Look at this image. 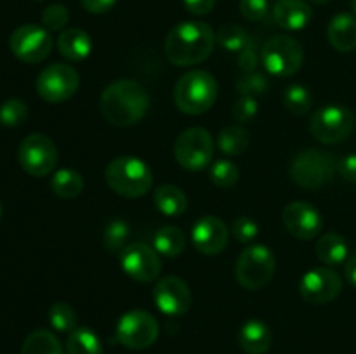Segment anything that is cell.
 Here are the masks:
<instances>
[{
  "label": "cell",
  "mask_w": 356,
  "mask_h": 354,
  "mask_svg": "<svg viewBox=\"0 0 356 354\" xmlns=\"http://www.w3.org/2000/svg\"><path fill=\"white\" fill-rule=\"evenodd\" d=\"M99 106L106 121L117 127H129L148 113V90L136 80H117L103 90Z\"/></svg>",
  "instance_id": "cell-1"
},
{
  "label": "cell",
  "mask_w": 356,
  "mask_h": 354,
  "mask_svg": "<svg viewBox=\"0 0 356 354\" xmlns=\"http://www.w3.org/2000/svg\"><path fill=\"white\" fill-rule=\"evenodd\" d=\"M216 45V33L207 23L183 21L169 31L163 44L167 59L176 66H191L205 61Z\"/></svg>",
  "instance_id": "cell-2"
},
{
  "label": "cell",
  "mask_w": 356,
  "mask_h": 354,
  "mask_svg": "<svg viewBox=\"0 0 356 354\" xmlns=\"http://www.w3.org/2000/svg\"><path fill=\"white\" fill-rule=\"evenodd\" d=\"M106 184L125 198L145 196L153 184V172L148 163L136 156H118L104 170Z\"/></svg>",
  "instance_id": "cell-3"
},
{
  "label": "cell",
  "mask_w": 356,
  "mask_h": 354,
  "mask_svg": "<svg viewBox=\"0 0 356 354\" xmlns=\"http://www.w3.org/2000/svg\"><path fill=\"white\" fill-rule=\"evenodd\" d=\"M218 99V82L204 69L188 71L174 87V103L183 113L202 115Z\"/></svg>",
  "instance_id": "cell-4"
},
{
  "label": "cell",
  "mask_w": 356,
  "mask_h": 354,
  "mask_svg": "<svg viewBox=\"0 0 356 354\" xmlns=\"http://www.w3.org/2000/svg\"><path fill=\"white\" fill-rule=\"evenodd\" d=\"M337 170V162L329 151L308 148L299 151L291 163V177L305 189H316L330 183Z\"/></svg>",
  "instance_id": "cell-5"
},
{
  "label": "cell",
  "mask_w": 356,
  "mask_h": 354,
  "mask_svg": "<svg viewBox=\"0 0 356 354\" xmlns=\"http://www.w3.org/2000/svg\"><path fill=\"white\" fill-rule=\"evenodd\" d=\"M277 267L273 252L266 245H249L236 260L235 276L247 290H261L271 281Z\"/></svg>",
  "instance_id": "cell-6"
},
{
  "label": "cell",
  "mask_w": 356,
  "mask_h": 354,
  "mask_svg": "<svg viewBox=\"0 0 356 354\" xmlns=\"http://www.w3.org/2000/svg\"><path fill=\"white\" fill-rule=\"evenodd\" d=\"M261 61L270 75L287 78L298 73L305 62V49L289 35L271 37L261 51Z\"/></svg>",
  "instance_id": "cell-7"
},
{
  "label": "cell",
  "mask_w": 356,
  "mask_h": 354,
  "mask_svg": "<svg viewBox=\"0 0 356 354\" xmlns=\"http://www.w3.org/2000/svg\"><path fill=\"white\" fill-rule=\"evenodd\" d=\"M355 128V115L339 104H327L316 110L309 120V130L323 144L346 141Z\"/></svg>",
  "instance_id": "cell-8"
},
{
  "label": "cell",
  "mask_w": 356,
  "mask_h": 354,
  "mask_svg": "<svg viewBox=\"0 0 356 354\" xmlns=\"http://www.w3.org/2000/svg\"><path fill=\"white\" fill-rule=\"evenodd\" d=\"M212 156H214V141L207 128L191 127L176 139L174 158L183 169H205L212 162Z\"/></svg>",
  "instance_id": "cell-9"
},
{
  "label": "cell",
  "mask_w": 356,
  "mask_h": 354,
  "mask_svg": "<svg viewBox=\"0 0 356 354\" xmlns=\"http://www.w3.org/2000/svg\"><path fill=\"white\" fill-rule=\"evenodd\" d=\"M21 169L33 177L49 176L58 163V149L54 141L45 134H30L17 149Z\"/></svg>",
  "instance_id": "cell-10"
},
{
  "label": "cell",
  "mask_w": 356,
  "mask_h": 354,
  "mask_svg": "<svg viewBox=\"0 0 356 354\" xmlns=\"http://www.w3.org/2000/svg\"><path fill=\"white\" fill-rule=\"evenodd\" d=\"M159 332V321L155 316L143 309H134L118 319L117 340L129 349L141 351L156 342Z\"/></svg>",
  "instance_id": "cell-11"
},
{
  "label": "cell",
  "mask_w": 356,
  "mask_h": 354,
  "mask_svg": "<svg viewBox=\"0 0 356 354\" xmlns=\"http://www.w3.org/2000/svg\"><path fill=\"white\" fill-rule=\"evenodd\" d=\"M52 45H54V40L51 37V31L38 24H23L16 28L9 38L10 52L19 61L28 62V65H35L49 58Z\"/></svg>",
  "instance_id": "cell-12"
},
{
  "label": "cell",
  "mask_w": 356,
  "mask_h": 354,
  "mask_svg": "<svg viewBox=\"0 0 356 354\" xmlns=\"http://www.w3.org/2000/svg\"><path fill=\"white\" fill-rule=\"evenodd\" d=\"M80 87V75L68 65H51L37 78V92L47 103H65L72 99Z\"/></svg>",
  "instance_id": "cell-13"
},
{
  "label": "cell",
  "mask_w": 356,
  "mask_h": 354,
  "mask_svg": "<svg viewBox=\"0 0 356 354\" xmlns=\"http://www.w3.org/2000/svg\"><path fill=\"white\" fill-rule=\"evenodd\" d=\"M120 266L124 273L139 283L155 281L162 273L160 253L146 243H132L120 252Z\"/></svg>",
  "instance_id": "cell-14"
},
{
  "label": "cell",
  "mask_w": 356,
  "mask_h": 354,
  "mask_svg": "<svg viewBox=\"0 0 356 354\" xmlns=\"http://www.w3.org/2000/svg\"><path fill=\"white\" fill-rule=\"evenodd\" d=\"M343 290V280L336 271L329 267L309 269L299 283L301 297L309 304H329L339 297Z\"/></svg>",
  "instance_id": "cell-15"
},
{
  "label": "cell",
  "mask_w": 356,
  "mask_h": 354,
  "mask_svg": "<svg viewBox=\"0 0 356 354\" xmlns=\"http://www.w3.org/2000/svg\"><path fill=\"white\" fill-rule=\"evenodd\" d=\"M153 301L160 312L167 316H183L191 307V292L188 285L177 276H165L156 281L153 288Z\"/></svg>",
  "instance_id": "cell-16"
},
{
  "label": "cell",
  "mask_w": 356,
  "mask_h": 354,
  "mask_svg": "<svg viewBox=\"0 0 356 354\" xmlns=\"http://www.w3.org/2000/svg\"><path fill=\"white\" fill-rule=\"evenodd\" d=\"M282 219L292 236L312 239L322 231V215L308 201H292L282 212Z\"/></svg>",
  "instance_id": "cell-17"
},
{
  "label": "cell",
  "mask_w": 356,
  "mask_h": 354,
  "mask_svg": "<svg viewBox=\"0 0 356 354\" xmlns=\"http://www.w3.org/2000/svg\"><path fill=\"white\" fill-rule=\"evenodd\" d=\"M229 233L225 222L214 215L200 217L191 228V242L198 252L205 255H216L228 245Z\"/></svg>",
  "instance_id": "cell-18"
},
{
  "label": "cell",
  "mask_w": 356,
  "mask_h": 354,
  "mask_svg": "<svg viewBox=\"0 0 356 354\" xmlns=\"http://www.w3.org/2000/svg\"><path fill=\"white\" fill-rule=\"evenodd\" d=\"M313 9L306 0H277L273 6V19L280 28L299 31L309 24Z\"/></svg>",
  "instance_id": "cell-19"
},
{
  "label": "cell",
  "mask_w": 356,
  "mask_h": 354,
  "mask_svg": "<svg viewBox=\"0 0 356 354\" xmlns=\"http://www.w3.org/2000/svg\"><path fill=\"white\" fill-rule=\"evenodd\" d=\"M238 342L247 354H264L273 344V333L261 319H249L240 328Z\"/></svg>",
  "instance_id": "cell-20"
},
{
  "label": "cell",
  "mask_w": 356,
  "mask_h": 354,
  "mask_svg": "<svg viewBox=\"0 0 356 354\" xmlns=\"http://www.w3.org/2000/svg\"><path fill=\"white\" fill-rule=\"evenodd\" d=\"M329 44L339 52H351L356 49V16L341 12L330 19L327 26Z\"/></svg>",
  "instance_id": "cell-21"
},
{
  "label": "cell",
  "mask_w": 356,
  "mask_h": 354,
  "mask_svg": "<svg viewBox=\"0 0 356 354\" xmlns=\"http://www.w3.org/2000/svg\"><path fill=\"white\" fill-rule=\"evenodd\" d=\"M58 49L68 61L80 62L87 59L92 51V40L89 33L80 28H66L58 37Z\"/></svg>",
  "instance_id": "cell-22"
},
{
  "label": "cell",
  "mask_w": 356,
  "mask_h": 354,
  "mask_svg": "<svg viewBox=\"0 0 356 354\" xmlns=\"http://www.w3.org/2000/svg\"><path fill=\"white\" fill-rule=\"evenodd\" d=\"M315 252L323 264L337 266V264L348 260V243L337 233H325L316 242Z\"/></svg>",
  "instance_id": "cell-23"
},
{
  "label": "cell",
  "mask_w": 356,
  "mask_h": 354,
  "mask_svg": "<svg viewBox=\"0 0 356 354\" xmlns=\"http://www.w3.org/2000/svg\"><path fill=\"white\" fill-rule=\"evenodd\" d=\"M156 208L162 212L163 215L169 217H177L183 214L188 207V198L183 193V189L172 184H165V186L156 187L155 194H153Z\"/></svg>",
  "instance_id": "cell-24"
},
{
  "label": "cell",
  "mask_w": 356,
  "mask_h": 354,
  "mask_svg": "<svg viewBox=\"0 0 356 354\" xmlns=\"http://www.w3.org/2000/svg\"><path fill=\"white\" fill-rule=\"evenodd\" d=\"M186 246V236L176 226H165L153 236V248L163 257H177Z\"/></svg>",
  "instance_id": "cell-25"
},
{
  "label": "cell",
  "mask_w": 356,
  "mask_h": 354,
  "mask_svg": "<svg viewBox=\"0 0 356 354\" xmlns=\"http://www.w3.org/2000/svg\"><path fill=\"white\" fill-rule=\"evenodd\" d=\"M66 354H103V346L92 330L80 326L68 333Z\"/></svg>",
  "instance_id": "cell-26"
},
{
  "label": "cell",
  "mask_w": 356,
  "mask_h": 354,
  "mask_svg": "<svg viewBox=\"0 0 356 354\" xmlns=\"http://www.w3.org/2000/svg\"><path fill=\"white\" fill-rule=\"evenodd\" d=\"M21 354H65L58 337L49 330H35L24 339Z\"/></svg>",
  "instance_id": "cell-27"
},
{
  "label": "cell",
  "mask_w": 356,
  "mask_h": 354,
  "mask_svg": "<svg viewBox=\"0 0 356 354\" xmlns=\"http://www.w3.org/2000/svg\"><path fill=\"white\" fill-rule=\"evenodd\" d=\"M250 134L242 125L225 127L218 135V148L228 156H238L249 148Z\"/></svg>",
  "instance_id": "cell-28"
},
{
  "label": "cell",
  "mask_w": 356,
  "mask_h": 354,
  "mask_svg": "<svg viewBox=\"0 0 356 354\" xmlns=\"http://www.w3.org/2000/svg\"><path fill=\"white\" fill-rule=\"evenodd\" d=\"M51 189L59 198H75L83 191V179L76 170L61 169L52 176Z\"/></svg>",
  "instance_id": "cell-29"
},
{
  "label": "cell",
  "mask_w": 356,
  "mask_h": 354,
  "mask_svg": "<svg viewBox=\"0 0 356 354\" xmlns=\"http://www.w3.org/2000/svg\"><path fill=\"white\" fill-rule=\"evenodd\" d=\"M249 35L242 26L233 23H226L216 31V42L228 52H240L249 42Z\"/></svg>",
  "instance_id": "cell-30"
},
{
  "label": "cell",
  "mask_w": 356,
  "mask_h": 354,
  "mask_svg": "<svg viewBox=\"0 0 356 354\" xmlns=\"http://www.w3.org/2000/svg\"><path fill=\"white\" fill-rule=\"evenodd\" d=\"M76 312L66 302H54L49 309V323L54 330L63 333H70L76 328Z\"/></svg>",
  "instance_id": "cell-31"
},
{
  "label": "cell",
  "mask_w": 356,
  "mask_h": 354,
  "mask_svg": "<svg viewBox=\"0 0 356 354\" xmlns=\"http://www.w3.org/2000/svg\"><path fill=\"white\" fill-rule=\"evenodd\" d=\"M284 104L291 113L294 115H306L309 111V108L313 106V97L312 92L306 89L305 85H294L287 87L284 94Z\"/></svg>",
  "instance_id": "cell-32"
},
{
  "label": "cell",
  "mask_w": 356,
  "mask_h": 354,
  "mask_svg": "<svg viewBox=\"0 0 356 354\" xmlns=\"http://www.w3.org/2000/svg\"><path fill=\"white\" fill-rule=\"evenodd\" d=\"M209 176L214 186L222 187V189H228V187L235 186L238 183V167L235 165L229 160H218V162L212 163L211 170H209Z\"/></svg>",
  "instance_id": "cell-33"
},
{
  "label": "cell",
  "mask_w": 356,
  "mask_h": 354,
  "mask_svg": "<svg viewBox=\"0 0 356 354\" xmlns=\"http://www.w3.org/2000/svg\"><path fill=\"white\" fill-rule=\"evenodd\" d=\"M236 90H238L240 96H249V97H259L263 94L268 92L270 89V80L266 78V75L257 71H249L243 73L235 83Z\"/></svg>",
  "instance_id": "cell-34"
},
{
  "label": "cell",
  "mask_w": 356,
  "mask_h": 354,
  "mask_svg": "<svg viewBox=\"0 0 356 354\" xmlns=\"http://www.w3.org/2000/svg\"><path fill=\"white\" fill-rule=\"evenodd\" d=\"M129 235H131V229H129V224L122 219H115L110 224L106 226L103 235V243L106 246V250L110 252H118V250L125 248V242H127Z\"/></svg>",
  "instance_id": "cell-35"
},
{
  "label": "cell",
  "mask_w": 356,
  "mask_h": 354,
  "mask_svg": "<svg viewBox=\"0 0 356 354\" xmlns=\"http://www.w3.org/2000/svg\"><path fill=\"white\" fill-rule=\"evenodd\" d=\"M28 118V106L21 99H9L0 106V124L6 127H17Z\"/></svg>",
  "instance_id": "cell-36"
},
{
  "label": "cell",
  "mask_w": 356,
  "mask_h": 354,
  "mask_svg": "<svg viewBox=\"0 0 356 354\" xmlns=\"http://www.w3.org/2000/svg\"><path fill=\"white\" fill-rule=\"evenodd\" d=\"M70 21V12L63 3H51L42 12V26L49 31H63Z\"/></svg>",
  "instance_id": "cell-37"
},
{
  "label": "cell",
  "mask_w": 356,
  "mask_h": 354,
  "mask_svg": "<svg viewBox=\"0 0 356 354\" xmlns=\"http://www.w3.org/2000/svg\"><path fill=\"white\" fill-rule=\"evenodd\" d=\"M232 233L236 238V242L243 243V245H249L259 235V226L254 221L252 217H247V215H240L233 221L232 224Z\"/></svg>",
  "instance_id": "cell-38"
},
{
  "label": "cell",
  "mask_w": 356,
  "mask_h": 354,
  "mask_svg": "<svg viewBox=\"0 0 356 354\" xmlns=\"http://www.w3.org/2000/svg\"><path fill=\"white\" fill-rule=\"evenodd\" d=\"M257 111H259V103H257L256 97L240 96L235 101V104H233V118L238 124H249V121H252L257 117Z\"/></svg>",
  "instance_id": "cell-39"
},
{
  "label": "cell",
  "mask_w": 356,
  "mask_h": 354,
  "mask_svg": "<svg viewBox=\"0 0 356 354\" xmlns=\"http://www.w3.org/2000/svg\"><path fill=\"white\" fill-rule=\"evenodd\" d=\"M259 51H257V44L254 38H249L245 47L238 52V66L243 73L256 71L257 62H259Z\"/></svg>",
  "instance_id": "cell-40"
},
{
  "label": "cell",
  "mask_w": 356,
  "mask_h": 354,
  "mask_svg": "<svg viewBox=\"0 0 356 354\" xmlns=\"http://www.w3.org/2000/svg\"><path fill=\"white\" fill-rule=\"evenodd\" d=\"M268 0H240V12L249 21H261L268 16Z\"/></svg>",
  "instance_id": "cell-41"
},
{
  "label": "cell",
  "mask_w": 356,
  "mask_h": 354,
  "mask_svg": "<svg viewBox=\"0 0 356 354\" xmlns=\"http://www.w3.org/2000/svg\"><path fill=\"white\" fill-rule=\"evenodd\" d=\"M337 172L343 179L356 183V153L353 155H346L337 162Z\"/></svg>",
  "instance_id": "cell-42"
},
{
  "label": "cell",
  "mask_w": 356,
  "mask_h": 354,
  "mask_svg": "<svg viewBox=\"0 0 356 354\" xmlns=\"http://www.w3.org/2000/svg\"><path fill=\"white\" fill-rule=\"evenodd\" d=\"M184 7L193 16H205L211 12L216 6V0H183Z\"/></svg>",
  "instance_id": "cell-43"
},
{
  "label": "cell",
  "mask_w": 356,
  "mask_h": 354,
  "mask_svg": "<svg viewBox=\"0 0 356 354\" xmlns=\"http://www.w3.org/2000/svg\"><path fill=\"white\" fill-rule=\"evenodd\" d=\"M82 6L92 14H104L117 3V0H80Z\"/></svg>",
  "instance_id": "cell-44"
},
{
  "label": "cell",
  "mask_w": 356,
  "mask_h": 354,
  "mask_svg": "<svg viewBox=\"0 0 356 354\" xmlns=\"http://www.w3.org/2000/svg\"><path fill=\"white\" fill-rule=\"evenodd\" d=\"M344 274H346V280L356 288V253L346 260V266H344Z\"/></svg>",
  "instance_id": "cell-45"
},
{
  "label": "cell",
  "mask_w": 356,
  "mask_h": 354,
  "mask_svg": "<svg viewBox=\"0 0 356 354\" xmlns=\"http://www.w3.org/2000/svg\"><path fill=\"white\" fill-rule=\"evenodd\" d=\"M308 2L318 3V6H322V3H327V2H329V0H308Z\"/></svg>",
  "instance_id": "cell-46"
},
{
  "label": "cell",
  "mask_w": 356,
  "mask_h": 354,
  "mask_svg": "<svg viewBox=\"0 0 356 354\" xmlns=\"http://www.w3.org/2000/svg\"><path fill=\"white\" fill-rule=\"evenodd\" d=\"M351 9H353V12L356 16V0H351Z\"/></svg>",
  "instance_id": "cell-47"
},
{
  "label": "cell",
  "mask_w": 356,
  "mask_h": 354,
  "mask_svg": "<svg viewBox=\"0 0 356 354\" xmlns=\"http://www.w3.org/2000/svg\"><path fill=\"white\" fill-rule=\"evenodd\" d=\"M0 217H2V203H0Z\"/></svg>",
  "instance_id": "cell-48"
},
{
  "label": "cell",
  "mask_w": 356,
  "mask_h": 354,
  "mask_svg": "<svg viewBox=\"0 0 356 354\" xmlns=\"http://www.w3.org/2000/svg\"><path fill=\"white\" fill-rule=\"evenodd\" d=\"M38 2H40V0H38Z\"/></svg>",
  "instance_id": "cell-49"
}]
</instances>
